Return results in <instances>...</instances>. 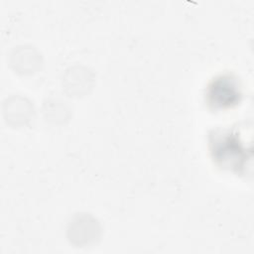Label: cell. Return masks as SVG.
Wrapping results in <instances>:
<instances>
[{
    "instance_id": "obj_1",
    "label": "cell",
    "mask_w": 254,
    "mask_h": 254,
    "mask_svg": "<svg viewBox=\"0 0 254 254\" xmlns=\"http://www.w3.org/2000/svg\"><path fill=\"white\" fill-rule=\"evenodd\" d=\"M240 96V90L234 78L223 75L215 78L207 90L208 103L216 108L229 107Z\"/></svg>"
}]
</instances>
